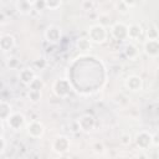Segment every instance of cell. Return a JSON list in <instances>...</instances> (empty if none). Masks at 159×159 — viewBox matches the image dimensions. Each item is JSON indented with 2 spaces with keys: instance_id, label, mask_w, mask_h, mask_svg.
<instances>
[{
  "instance_id": "cell-26",
  "label": "cell",
  "mask_w": 159,
  "mask_h": 159,
  "mask_svg": "<svg viewBox=\"0 0 159 159\" xmlns=\"http://www.w3.org/2000/svg\"><path fill=\"white\" fill-rule=\"evenodd\" d=\"M116 9H117V11H118V12H120V14H123V15H124V14H127V12H128V10H129V7H128V6H127L122 0H119V1L116 4Z\"/></svg>"
},
{
  "instance_id": "cell-29",
  "label": "cell",
  "mask_w": 159,
  "mask_h": 159,
  "mask_svg": "<svg viewBox=\"0 0 159 159\" xmlns=\"http://www.w3.org/2000/svg\"><path fill=\"white\" fill-rule=\"evenodd\" d=\"M6 147H7V142H6V139H5V135L1 134V135H0V155H2V154L5 153Z\"/></svg>"
},
{
  "instance_id": "cell-16",
  "label": "cell",
  "mask_w": 159,
  "mask_h": 159,
  "mask_svg": "<svg viewBox=\"0 0 159 159\" xmlns=\"http://www.w3.org/2000/svg\"><path fill=\"white\" fill-rule=\"evenodd\" d=\"M124 55L129 60H135L139 56V50H138V47L134 43L129 42V43H127L124 46Z\"/></svg>"
},
{
  "instance_id": "cell-2",
  "label": "cell",
  "mask_w": 159,
  "mask_h": 159,
  "mask_svg": "<svg viewBox=\"0 0 159 159\" xmlns=\"http://www.w3.org/2000/svg\"><path fill=\"white\" fill-rule=\"evenodd\" d=\"M71 89H72L71 83L66 78H57L52 83V92L58 98H66V97H68L70 93H71Z\"/></svg>"
},
{
  "instance_id": "cell-6",
  "label": "cell",
  "mask_w": 159,
  "mask_h": 159,
  "mask_svg": "<svg viewBox=\"0 0 159 159\" xmlns=\"http://www.w3.org/2000/svg\"><path fill=\"white\" fill-rule=\"evenodd\" d=\"M25 129H26L27 135L30 138H34V139H39L45 134V125L42 124L41 120H37V119L30 120L26 124Z\"/></svg>"
},
{
  "instance_id": "cell-27",
  "label": "cell",
  "mask_w": 159,
  "mask_h": 159,
  "mask_svg": "<svg viewBox=\"0 0 159 159\" xmlns=\"http://www.w3.org/2000/svg\"><path fill=\"white\" fill-rule=\"evenodd\" d=\"M35 67L37 68V70H42V68H45L46 67V65H47V61H46V58L45 57H40V58H37L36 61H35Z\"/></svg>"
},
{
  "instance_id": "cell-33",
  "label": "cell",
  "mask_w": 159,
  "mask_h": 159,
  "mask_svg": "<svg viewBox=\"0 0 159 159\" xmlns=\"http://www.w3.org/2000/svg\"><path fill=\"white\" fill-rule=\"evenodd\" d=\"M26 1H27V2H29L31 6H35V4L37 2V0H26Z\"/></svg>"
},
{
  "instance_id": "cell-1",
  "label": "cell",
  "mask_w": 159,
  "mask_h": 159,
  "mask_svg": "<svg viewBox=\"0 0 159 159\" xmlns=\"http://www.w3.org/2000/svg\"><path fill=\"white\" fill-rule=\"evenodd\" d=\"M88 39L92 41V43L101 45L107 40V29L102 24H93L87 30Z\"/></svg>"
},
{
  "instance_id": "cell-4",
  "label": "cell",
  "mask_w": 159,
  "mask_h": 159,
  "mask_svg": "<svg viewBox=\"0 0 159 159\" xmlns=\"http://www.w3.org/2000/svg\"><path fill=\"white\" fill-rule=\"evenodd\" d=\"M133 140L137 148L140 150H147L153 145V134L148 130H140L134 135Z\"/></svg>"
},
{
  "instance_id": "cell-30",
  "label": "cell",
  "mask_w": 159,
  "mask_h": 159,
  "mask_svg": "<svg viewBox=\"0 0 159 159\" xmlns=\"http://www.w3.org/2000/svg\"><path fill=\"white\" fill-rule=\"evenodd\" d=\"M35 7H36L37 11H41V10L46 9V2H45V0H37V2L35 4Z\"/></svg>"
},
{
  "instance_id": "cell-19",
  "label": "cell",
  "mask_w": 159,
  "mask_h": 159,
  "mask_svg": "<svg viewBox=\"0 0 159 159\" xmlns=\"http://www.w3.org/2000/svg\"><path fill=\"white\" fill-rule=\"evenodd\" d=\"M145 35H147L148 40H158L159 39V29L154 24H150L145 30Z\"/></svg>"
},
{
  "instance_id": "cell-22",
  "label": "cell",
  "mask_w": 159,
  "mask_h": 159,
  "mask_svg": "<svg viewBox=\"0 0 159 159\" xmlns=\"http://www.w3.org/2000/svg\"><path fill=\"white\" fill-rule=\"evenodd\" d=\"M19 66H20L19 58H16V57H14V56H10V57L6 60V67H7L9 70H17Z\"/></svg>"
},
{
  "instance_id": "cell-15",
  "label": "cell",
  "mask_w": 159,
  "mask_h": 159,
  "mask_svg": "<svg viewBox=\"0 0 159 159\" xmlns=\"http://www.w3.org/2000/svg\"><path fill=\"white\" fill-rule=\"evenodd\" d=\"M12 113V106L6 102V101H1L0 102V120H5L11 116Z\"/></svg>"
},
{
  "instance_id": "cell-8",
  "label": "cell",
  "mask_w": 159,
  "mask_h": 159,
  "mask_svg": "<svg viewBox=\"0 0 159 159\" xmlns=\"http://www.w3.org/2000/svg\"><path fill=\"white\" fill-rule=\"evenodd\" d=\"M45 40L52 45H56L62 39V29L57 25H48L43 32Z\"/></svg>"
},
{
  "instance_id": "cell-5",
  "label": "cell",
  "mask_w": 159,
  "mask_h": 159,
  "mask_svg": "<svg viewBox=\"0 0 159 159\" xmlns=\"http://www.w3.org/2000/svg\"><path fill=\"white\" fill-rule=\"evenodd\" d=\"M70 148H71V140L67 135H57L51 143V149L60 155L67 153Z\"/></svg>"
},
{
  "instance_id": "cell-31",
  "label": "cell",
  "mask_w": 159,
  "mask_h": 159,
  "mask_svg": "<svg viewBox=\"0 0 159 159\" xmlns=\"http://www.w3.org/2000/svg\"><path fill=\"white\" fill-rule=\"evenodd\" d=\"M122 1H123V2L129 7V9L137 5V0H122Z\"/></svg>"
},
{
  "instance_id": "cell-12",
  "label": "cell",
  "mask_w": 159,
  "mask_h": 159,
  "mask_svg": "<svg viewBox=\"0 0 159 159\" xmlns=\"http://www.w3.org/2000/svg\"><path fill=\"white\" fill-rule=\"evenodd\" d=\"M15 45H16V40L12 35H10V34L1 35V37H0V48L4 53L10 52L15 47Z\"/></svg>"
},
{
  "instance_id": "cell-23",
  "label": "cell",
  "mask_w": 159,
  "mask_h": 159,
  "mask_svg": "<svg viewBox=\"0 0 159 159\" xmlns=\"http://www.w3.org/2000/svg\"><path fill=\"white\" fill-rule=\"evenodd\" d=\"M92 150H93L94 154L102 155V154L106 152V147H104V144H103L102 142L97 140V142H94V143L92 144Z\"/></svg>"
},
{
  "instance_id": "cell-7",
  "label": "cell",
  "mask_w": 159,
  "mask_h": 159,
  "mask_svg": "<svg viewBox=\"0 0 159 159\" xmlns=\"http://www.w3.org/2000/svg\"><path fill=\"white\" fill-rule=\"evenodd\" d=\"M111 35L117 41H125L129 39L128 36V25L122 21H117L111 26Z\"/></svg>"
},
{
  "instance_id": "cell-14",
  "label": "cell",
  "mask_w": 159,
  "mask_h": 159,
  "mask_svg": "<svg viewBox=\"0 0 159 159\" xmlns=\"http://www.w3.org/2000/svg\"><path fill=\"white\" fill-rule=\"evenodd\" d=\"M144 30L139 24H132L128 26V36L130 40H137L139 37H142Z\"/></svg>"
},
{
  "instance_id": "cell-3",
  "label": "cell",
  "mask_w": 159,
  "mask_h": 159,
  "mask_svg": "<svg viewBox=\"0 0 159 159\" xmlns=\"http://www.w3.org/2000/svg\"><path fill=\"white\" fill-rule=\"evenodd\" d=\"M26 118L24 116V113L21 112H12L11 116L6 119V125L14 130V132H19L21 129H24L26 127Z\"/></svg>"
},
{
  "instance_id": "cell-24",
  "label": "cell",
  "mask_w": 159,
  "mask_h": 159,
  "mask_svg": "<svg viewBox=\"0 0 159 159\" xmlns=\"http://www.w3.org/2000/svg\"><path fill=\"white\" fill-rule=\"evenodd\" d=\"M47 10H57L62 5V0H45Z\"/></svg>"
},
{
  "instance_id": "cell-28",
  "label": "cell",
  "mask_w": 159,
  "mask_h": 159,
  "mask_svg": "<svg viewBox=\"0 0 159 159\" xmlns=\"http://www.w3.org/2000/svg\"><path fill=\"white\" fill-rule=\"evenodd\" d=\"M119 140H120V143L123 144V145H129L130 143H132V137L128 134V133H123L122 135H120V138H119Z\"/></svg>"
},
{
  "instance_id": "cell-9",
  "label": "cell",
  "mask_w": 159,
  "mask_h": 159,
  "mask_svg": "<svg viewBox=\"0 0 159 159\" xmlns=\"http://www.w3.org/2000/svg\"><path fill=\"white\" fill-rule=\"evenodd\" d=\"M77 124L81 132L89 133L96 128V118L92 114H82L77 119Z\"/></svg>"
},
{
  "instance_id": "cell-13",
  "label": "cell",
  "mask_w": 159,
  "mask_h": 159,
  "mask_svg": "<svg viewBox=\"0 0 159 159\" xmlns=\"http://www.w3.org/2000/svg\"><path fill=\"white\" fill-rule=\"evenodd\" d=\"M35 77H36L35 70L31 68V67H24V68H21L20 72H19V80H20V82H21L22 84H25V86H29V84L32 82V80H34Z\"/></svg>"
},
{
  "instance_id": "cell-34",
  "label": "cell",
  "mask_w": 159,
  "mask_h": 159,
  "mask_svg": "<svg viewBox=\"0 0 159 159\" xmlns=\"http://www.w3.org/2000/svg\"><path fill=\"white\" fill-rule=\"evenodd\" d=\"M4 22H5V14L1 12V24H4Z\"/></svg>"
},
{
  "instance_id": "cell-18",
  "label": "cell",
  "mask_w": 159,
  "mask_h": 159,
  "mask_svg": "<svg viewBox=\"0 0 159 159\" xmlns=\"http://www.w3.org/2000/svg\"><path fill=\"white\" fill-rule=\"evenodd\" d=\"M15 6H16V10H17L20 14H22V15L30 14V12H31V7H32L26 0H17L16 4H15Z\"/></svg>"
},
{
  "instance_id": "cell-10",
  "label": "cell",
  "mask_w": 159,
  "mask_h": 159,
  "mask_svg": "<svg viewBox=\"0 0 159 159\" xmlns=\"http://www.w3.org/2000/svg\"><path fill=\"white\" fill-rule=\"evenodd\" d=\"M124 86L130 92H139L143 89V78L139 75H129L124 80Z\"/></svg>"
},
{
  "instance_id": "cell-21",
  "label": "cell",
  "mask_w": 159,
  "mask_h": 159,
  "mask_svg": "<svg viewBox=\"0 0 159 159\" xmlns=\"http://www.w3.org/2000/svg\"><path fill=\"white\" fill-rule=\"evenodd\" d=\"M29 88H31V89H37V91H42V88L45 87V82H43V80L42 78H40V77H35L34 80H32V82L27 86Z\"/></svg>"
},
{
  "instance_id": "cell-25",
  "label": "cell",
  "mask_w": 159,
  "mask_h": 159,
  "mask_svg": "<svg viewBox=\"0 0 159 159\" xmlns=\"http://www.w3.org/2000/svg\"><path fill=\"white\" fill-rule=\"evenodd\" d=\"M81 7H82V10H84L87 12H91V11L94 10V1L93 0H82Z\"/></svg>"
},
{
  "instance_id": "cell-17",
  "label": "cell",
  "mask_w": 159,
  "mask_h": 159,
  "mask_svg": "<svg viewBox=\"0 0 159 159\" xmlns=\"http://www.w3.org/2000/svg\"><path fill=\"white\" fill-rule=\"evenodd\" d=\"M76 47L81 51H89L92 48V41L88 37H80L76 41Z\"/></svg>"
},
{
  "instance_id": "cell-32",
  "label": "cell",
  "mask_w": 159,
  "mask_h": 159,
  "mask_svg": "<svg viewBox=\"0 0 159 159\" xmlns=\"http://www.w3.org/2000/svg\"><path fill=\"white\" fill-rule=\"evenodd\" d=\"M153 145H159V134H153Z\"/></svg>"
},
{
  "instance_id": "cell-11",
  "label": "cell",
  "mask_w": 159,
  "mask_h": 159,
  "mask_svg": "<svg viewBox=\"0 0 159 159\" xmlns=\"http://www.w3.org/2000/svg\"><path fill=\"white\" fill-rule=\"evenodd\" d=\"M143 51L148 57L155 58L159 56V40H148L143 43Z\"/></svg>"
},
{
  "instance_id": "cell-20",
  "label": "cell",
  "mask_w": 159,
  "mask_h": 159,
  "mask_svg": "<svg viewBox=\"0 0 159 159\" xmlns=\"http://www.w3.org/2000/svg\"><path fill=\"white\" fill-rule=\"evenodd\" d=\"M41 97H42V93H41V91H37V89H31V88H29V91H27V99H29L31 103H34V104L39 103V102L41 101Z\"/></svg>"
}]
</instances>
